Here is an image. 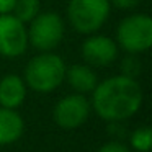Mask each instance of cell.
<instances>
[{
	"mask_svg": "<svg viewBox=\"0 0 152 152\" xmlns=\"http://www.w3.org/2000/svg\"><path fill=\"white\" fill-rule=\"evenodd\" d=\"M66 64L59 56L44 53L33 57L25 69V80L34 92L48 93L56 90L66 77Z\"/></svg>",
	"mask_w": 152,
	"mask_h": 152,
	"instance_id": "7a4b0ae2",
	"label": "cell"
},
{
	"mask_svg": "<svg viewBox=\"0 0 152 152\" xmlns=\"http://www.w3.org/2000/svg\"><path fill=\"white\" fill-rule=\"evenodd\" d=\"M26 96V85L21 77L10 74L0 80V105L4 108H18L25 102Z\"/></svg>",
	"mask_w": 152,
	"mask_h": 152,
	"instance_id": "9c48e42d",
	"label": "cell"
},
{
	"mask_svg": "<svg viewBox=\"0 0 152 152\" xmlns=\"http://www.w3.org/2000/svg\"><path fill=\"white\" fill-rule=\"evenodd\" d=\"M118 44L129 54L144 53L152 46V20L149 15L137 13L124 18L118 26Z\"/></svg>",
	"mask_w": 152,
	"mask_h": 152,
	"instance_id": "277c9868",
	"label": "cell"
},
{
	"mask_svg": "<svg viewBox=\"0 0 152 152\" xmlns=\"http://www.w3.org/2000/svg\"><path fill=\"white\" fill-rule=\"evenodd\" d=\"M98 152H129V149L124 144H121V142L113 141V142H106L105 145H102L98 149Z\"/></svg>",
	"mask_w": 152,
	"mask_h": 152,
	"instance_id": "9a60e30c",
	"label": "cell"
},
{
	"mask_svg": "<svg viewBox=\"0 0 152 152\" xmlns=\"http://www.w3.org/2000/svg\"><path fill=\"white\" fill-rule=\"evenodd\" d=\"M69 85L75 90L77 93H88L93 92V88L98 83L96 74L90 69L88 66L83 64H75V66L66 69V77Z\"/></svg>",
	"mask_w": 152,
	"mask_h": 152,
	"instance_id": "8fae6325",
	"label": "cell"
},
{
	"mask_svg": "<svg viewBox=\"0 0 152 152\" xmlns=\"http://www.w3.org/2000/svg\"><path fill=\"white\" fill-rule=\"evenodd\" d=\"M118 48L113 39L106 36H92L82 44V56L87 64L95 67H103L116 59Z\"/></svg>",
	"mask_w": 152,
	"mask_h": 152,
	"instance_id": "ba28073f",
	"label": "cell"
},
{
	"mask_svg": "<svg viewBox=\"0 0 152 152\" xmlns=\"http://www.w3.org/2000/svg\"><path fill=\"white\" fill-rule=\"evenodd\" d=\"M110 0H70L67 15L79 33L90 34L103 26L110 15Z\"/></svg>",
	"mask_w": 152,
	"mask_h": 152,
	"instance_id": "3957f363",
	"label": "cell"
},
{
	"mask_svg": "<svg viewBox=\"0 0 152 152\" xmlns=\"http://www.w3.org/2000/svg\"><path fill=\"white\" fill-rule=\"evenodd\" d=\"M28 33L25 25L13 15H0V54L18 57L26 51Z\"/></svg>",
	"mask_w": 152,
	"mask_h": 152,
	"instance_id": "52a82bcc",
	"label": "cell"
},
{
	"mask_svg": "<svg viewBox=\"0 0 152 152\" xmlns=\"http://www.w3.org/2000/svg\"><path fill=\"white\" fill-rule=\"evenodd\" d=\"M142 105V88L136 79L116 75L96 83L92 106L105 121H123L139 111Z\"/></svg>",
	"mask_w": 152,
	"mask_h": 152,
	"instance_id": "6da1fadb",
	"label": "cell"
},
{
	"mask_svg": "<svg viewBox=\"0 0 152 152\" xmlns=\"http://www.w3.org/2000/svg\"><path fill=\"white\" fill-rule=\"evenodd\" d=\"M131 147L137 152H149L152 145V131L149 126H142L137 128L134 132L131 134Z\"/></svg>",
	"mask_w": 152,
	"mask_h": 152,
	"instance_id": "4fadbf2b",
	"label": "cell"
},
{
	"mask_svg": "<svg viewBox=\"0 0 152 152\" xmlns=\"http://www.w3.org/2000/svg\"><path fill=\"white\" fill-rule=\"evenodd\" d=\"M28 33V43L39 51L54 49L64 36V23L57 13H38L31 20Z\"/></svg>",
	"mask_w": 152,
	"mask_h": 152,
	"instance_id": "5b68a950",
	"label": "cell"
},
{
	"mask_svg": "<svg viewBox=\"0 0 152 152\" xmlns=\"http://www.w3.org/2000/svg\"><path fill=\"white\" fill-rule=\"evenodd\" d=\"M12 12H13V17L18 18L21 23L31 21L39 13V0H17Z\"/></svg>",
	"mask_w": 152,
	"mask_h": 152,
	"instance_id": "7c38bea8",
	"label": "cell"
},
{
	"mask_svg": "<svg viewBox=\"0 0 152 152\" xmlns=\"http://www.w3.org/2000/svg\"><path fill=\"white\" fill-rule=\"evenodd\" d=\"M121 70H123V75L134 79V77L141 72V62L137 61V57H136L134 54H131V56H128L124 61H123Z\"/></svg>",
	"mask_w": 152,
	"mask_h": 152,
	"instance_id": "5bb4252c",
	"label": "cell"
},
{
	"mask_svg": "<svg viewBox=\"0 0 152 152\" xmlns=\"http://www.w3.org/2000/svg\"><path fill=\"white\" fill-rule=\"evenodd\" d=\"M25 131L23 118L12 108L0 106V145L18 141Z\"/></svg>",
	"mask_w": 152,
	"mask_h": 152,
	"instance_id": "30bf717a",
	"label": "cell"
},
{
	"mask_svg": "<svg viewBox=\"0 0 152 152\" xmlns=\"http://www.w3.org/2000/svg\"><path fill=\"white\" fill-rule=\"evenodd\" d=\"M141 0H110V4H113L116 8H123V10H128V8H134L136 5H139Z\"/></svg>",
	"mask_w": 152,
	"mask_h": 152,
	"instance_id": "2e32d148",
	"label": "cell"
},
{
	"mask_svg": "<svg viewBox=\"0 0 152 152\" xmlns=\"http://www.w3.org/2000/svg\"><path fill=\"white\" fill-rule=\"evenodd\" d=\"M90 115V102L82 93L67 95L56 103L53 118L62 129H75L87 121Z\"/></svg>",
	"mask_w": 152,
	"mask_h": 152,
	"instance_id": "8992f818",
	"label": "cell"
},
{
	"mask_svg": "<svg viewBox=\"0 0 152 152\" xmlns=\"http://www.w3.org/2000/svg\"><path fill=\"white\" fill-rule=\"evenodd\" d=\"M17 0H0V15H5V13H10L13 10Z\"/></svg>",
	"mask_w": 152,
	"mask_h": 152,
	"instance_id": "e0dca14e",
	"label": "cell"
}]
</instances>
